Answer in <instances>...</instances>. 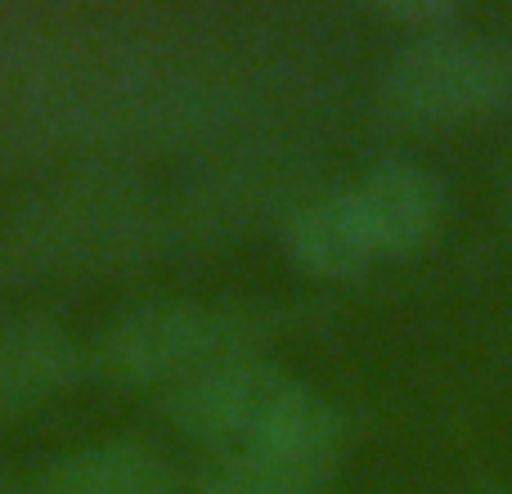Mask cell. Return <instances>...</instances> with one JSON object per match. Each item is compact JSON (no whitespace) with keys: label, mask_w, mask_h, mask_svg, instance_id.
<instances>
[{"label":"cell","mask_w":512,"mask_h":494,"mask_svg":"<svg viewBox=\"0 0 512 494\" xmlns=\"http://www.w3.org/2000/svg\"><path fill=\"white\" fill-rule=\"evenodd\" d=\"M512 99V45L499 36L436 27L418 32L387 59L378 104L409 126L468 122Z\"/></svg>","instance_id":"obj_1"},{"label":"cell","mask_w":512,"mask_h":494,"mask_svg":"<svg viewBox=\"0 0 512 494\" xmlns=\"http://www.w3.org/2000/svg\"><path fill=\"white\" fill-rule=\"evenodd\" d=\"M288 382L292 378L274 360L248 351L171 382L162 391V409L198 441H252L256 423Z\"/></svg>","instance_id":"obj_3"},{"label":"cell","mask_w":512,"mask_h":494,"mask_svg":"<svg viewBox=\"0 0 512 494\" xmlns=\"http://www.w3.org/2000/svg\"><path fill=\"white\" fill-rule=\"evenodd\" d=\"M203 494H324L315 481H301L292 472H279L270 463L252 459V454H230V459L212 463L198 481Z\"/></svg>","instance_id":"obj_9"},{"label":"cell","mask_w":512,"mask_h":494,"mask_svg":"<svg viewBox=\"0 0 512 494\" xmlns=\"http://www.w3.org/2000/svg\"><path fill=\"white\" fill-rule=\"evenodd\" d=\"M0 494H9V490H5V486H0Z\"/></svg>","instance_id":"obj_10"},{"label":"cell","mask_w":512,"mask_h":494,"mask_svg":"<svg viewBox=\"0 0 512 494\" xmlns=\"http://www.w3.org/2000/svg\"><path fill=\"white\" fill-rule=\"evenodd\" d=\"M180 477L167 454L140 441H99L59 454L32 494H176Z\"/></svg>","instance_id":"obj_6"},{"label":"cell","mask_w":512,"mask_h":494,"mask_svg":"<svg viewBox=\"0 0 512 494\" xmlns=\"http://www.w3.org/2000/svg\"><path fill=\"white\" fill-rule=\"evenodd\" d=\"M342 441H346L342 414H337L319 391L301 387V382L292 378L288 387L274 396V405L265 409V418L256 423L243 454L319 486V477H328V472L337 468V459H342Z\"/></svg>","instance_id":"obj_5"},{"label":"cell","mask_w":512,"mask_h":494,"mask_svg":"<svg viewBox=\"0 0 512 494\" xmlns=\"http://www.w3.org/2000/svg\"><path fill=\"white\" fill-rule=\"evenodd\" d=\"M355 216L369 234L373 252H409L436 230L445 212V185L432 167L414 158H382L346 185Z\"/></svg>","instance_id":"obj_4"},{"label":"cell","mask_w":512,"mask_h":494,"mask_svg":"<svg viewBox=\"0 0 512 494\" xmlns=\"http://www.w3.org/2000/svg\"><path fill=\"white\" fill-rule=\"evenodd\" d=\"M77 364V342L54 319L0 324V414H14V409L54 396L77 373Z\"/></svg>","instance_id":"obj_7"},{"label":"cell","mask_w":512,"mask_h":494,"mask_svg":"<svg viewBox=\"0 0 512 494\" xmlns=\"http://www.w3.org/2000/svg\"><path fill=\"white\" fill-rule=\"evenodd\" d=\"M288 252L315 274H360L378 261L346 189L310 198L288 216Z\"/></svg>","instance_id":"obj_8"},{"label":"cell","mask_w":512,"mask_h":494,"mask_svg":"<svg viewBox=\"0 0 512 494\" xmlns=\"http://www.w3.org/2000/svg\"><path fill=\"white\" fill-rule=\"evenodd\" d=\"M274 328L265 301H153L122 315L104 337V369L131 382H180L216 360L248 355Z\"/></svg>","instance_id":"obj_2"}]
</instances>
